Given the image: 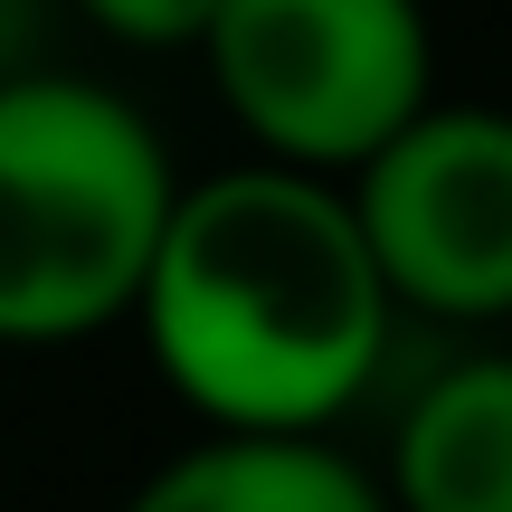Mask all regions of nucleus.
Segmentation results:
<instances>
[{"mask_svg": "<svg viewBox=\"0 0 512 512\" xmlns=\"http://www.w3.org/2000/svg\"><path fill=\"white\" fill-rule=\"evenodd\" d=\"M389 313L351 190L304 162L181 181L133 285L152 370L209 427H332L380 380Z\"/></svg>", "mask_w": 512, "mask_h": 512, "instance_id": "obj_1", "label": "nucleus"}, {"mask_svg": "<svg viewBox=\"0 0 512 512\" xmlns=\"http://www.w3.org/2000/svg\"><path fill=\"white\" fill-rule=\"evenodd\" d=\"M389 304L437 323L512 313V114L427 95L380 152L342 171Z\"/></svg>", "mask_w": 512, "mask_h": 512, "instance_id": "obj_4", "label": "nucleus"}, {"mask_svg": "<svg viewBox=\"0 0 512 512\" xmlns=\"http://www.w3.org/2000/svg\"><path fill=\"white\" fill-rule=\"evenodd\" d=\"M57 29V0H0V76H29Z\"/></svg>", "mask_w": 512, "mask_h": 512, "instance_id": "obj_8", "label": "nucleus"}, {"mask_svg": "<svg viewBox=\"0 0 512 512\" xmlns=\"http://www.w3.org/2000/svg\"><path fill=\"white\" fill-rule=\"evenodd\" d=\"M171 190L162 133L114 86L0 76V342L57 351L124 323Z\"/></svg>", "mask_w": 512, "mask_h": 512, "instance_id": "obj_2", "label": "nucleus"}, {"mask_svg": "<svg viewBox=\"0 0 512 512\" xmlns=\"http://www.w3.org/2000/svg\"><path fill=\"white\" fill-rule=\"evenodd\" d=\"M200 57L266 162L332 181L437 95L418 0H219Z\"/></svg>", "mask_w": 512, "mask_h": 512, "instance_id": "obj_3", "label": "nucleus"}, {"mask_svg": "<svg viewBox=\"0 0 512 512\" xmlns=\"http://www.w3.org/2000/svg\"><path fill=\"white\" fill-rule=\"evenodd\" d=\"M380 484L399 512H512V351H465L399 408Z\"/></svg>", "mask_w": 512, "mask_h": 512, "instance_id": "obj_6", "label": "nucleus"}, {"mask_svg": "<svg viewBox=\"0 0 512 512\" xmlns=\"http://www.w3.org/2000/svg\"><path fill=\"white\" fill-rule=\"evenodd\" d=\"M67 10H86L114 48H200L219 0H67Z\"/></svg>", "mask_w": 512, "mask_h": 512, "instance_id": "obj_7", "label": "nucleus"}, {"mask_svg": "<svg viewBox=\"0 0 512 512\" xmlns=\"http://www.w3.org/2000/svg\"><path fill=\"white\" fill-rule=\"evenodd\" d=\"M124 512H399L370 465H351L323 427H209L171 465H152Z\"/></svg>", "mask_w": 512, "mask_h": 512, "instance_id": "obj_5", "label": "nucleus"}]
</instances>
